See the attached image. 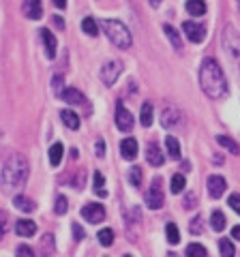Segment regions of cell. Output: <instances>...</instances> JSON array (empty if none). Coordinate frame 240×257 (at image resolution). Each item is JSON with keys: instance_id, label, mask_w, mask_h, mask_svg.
I'll return each instance as SVG.
<instances>
[{"instance_id": "cell-18", "label": "cell", "mask_w": 240, "mask_h": 257, "mask_svg": "<svg viewBox=\"0 0 240 257\" xmlns=\"http://www.w3.org/2000/svg\"><path fill=\"white\" fill-rule=\"evenodd\" d=\"M60 118H62V122H65V126L71 128V131H77V128H79V116L75 114V111L62 109L60 111Z\"/></svg>"}, {"instance_id": "cell-39", "label": "cell", "mask_w": 240, "mask_h": 257, "mask_svg": "<svg viewBox=\"0 0 240 257\" xmlns=\"http://www.w3.org/2000/svg\"><path fill=\"white\" fill-rule=\"evenodd\" d=\"M187 255H204L206 257V248L202 244H189L187 246Z\"/></svg>"}, {"instance_id": "cell-17", "label": "cell", "mask_w": 240, "mask_h": 257, "mask_svg": "<svg viewBox=\"0 0 240 257\" xmlns=\"http://www.w3.org/2000/svg\"><path fill=\"white\" fill-rule=\"evenodd\" d=\"M39 35H41V39H43V45H45V54H47V58H56V37L52 35L50 30L47 28H43L41 32H39Z\"/></svg>"}, {"instance_id": "cell-5", "label": "cell", "mask_w": 240, "mask_h": 257, "mask_svg": "<svg viewBox=\"0 0 240 257\" xmlns=\"http://www.w3.org/2000/svg\"><path fill=\"white\" fill-rule=\"evenodd\" d=\"M120 73H123V64H120L118 60H107L101 67V82L105 86H114L118 82Z\"/></svg>"}, {"instance_id": "cell-16", "label": "cell", "mask_w": 240, "mask_h": 257, "mask_svg": "<svg viewBox=\"0 0 240 257\" xmlns=\"http://www.w3.org/2000/svg\"><path fill=\"white\" fill-rule=\"evenodd\" d=\"M15 231H18V236H22V238H30L37 234V223L30 219H20L15 223Z\"/></svg>"}, {"instance_id": "cell-29", "label": "cell", "mask_w": 240, "mask_h": 257, "mask_svg": "<svg viewBox=\"0 0 240 257\" xmlns=\"http://www.w3.org/2000/svg\"><path fill=\"white\" fill-rule=\"evenodd\" d=\"M82 30L86 32L88 37H97L99 35V26H97V22H94V18H84Z\"/></svg>"}, {"instance_id": "cell-24", "label": "cell", "mask_w": 240, "mask_h": 257, "mask_svg": "<svg viewBox=\"0 0 240 257\" xmlns=\"http://www.w3.org/2000/svg\"><path fill=\"white\" fill-rule=\"evenodd\" d=\"M217 142H219V146H223V148H227L229 152H231V155H240V148H238V144L234 142V140H231V138H227V135H219V138H217Z\"/></svg>"}, {"instance_id": "cell-44", "label": "cell", "mask_w": 240, "mask_h": 257, "mask_svg": "<svg viewBox=\"0 0 240 257\" xmlns=\"http://www.w3.org/2000/svg\"><path fill=\"white\" fill-rule=\"evenodd\" d=\"M15 253L18 255H35V251L30 246H26V244H20L18 248H15Z\"/></svg>"}, {"instance_id": "cell-23", "label": "cell", "mask_w": 240, "mask_h": 257, "mask_svg": "<svg viewBox=\"0 0 240 257\" xmlns=\"http://www.w3.org/2000/svg\"><path fill=\"white\" fill-rule=\"evenodd\" d=\"M225 214L223 212H219V210H214L212 212V216H210V227L214 229V231H223L225 229Z\"/></svg>"}, {"instance_id": "cell-1", "label": "cell", "mask_w": 240, "mask_h": 257, "mask_svg": "<svg viewBox=\"0 0 240 257\" xmlns=\"http://www.w3.org/2000/svg\"><path fill=\"white\" fill-rule=\"evenodd\" d=\"M28 174H30L28 161L22 155H11L5 161L3 172H0V184H3V191L7 193V195H13L15 191L24 189V184H26V180H28Z\"/></svg>"}, {"instance_id": "cell-6", "label": "cell", "mask_w": 240, "mask_h": 257, "mask_svg": "<svg viewBox=\"0 0 240 257\" xmlns=\"http://www.w3.org/2000/svg\"><path fill=\"white\" fill-rule=\"evenodd\" d=\"M223 47H225V52L231 56V58L240 62V39L231 26H227L225 32H223Z\"/></svg>"}, {"instance_id": "cell-43", "label": "cell", "mask_w": 240, "mask_h": 257, "mask_svg": "<svg viewBox=\"0 0 240 257\" xmlns=\"http://www.w3.org/2000/svg\"><path fill=\"white\" fill-rule=\"evenodd\" d=\"M84 180H86V174L84 172H77V176L73 180H71V184H73L75 189H82V184H84Z\"/></svg>"}, {"instance_id": "cell-12", "label": "cell", "mask_w": 240, "mask_h": 257, "mask_svg": "<svg viewBox=\"0 0 240 257\" xmlns=\"http://www.w3.org/2000/svg\"><path fill=\"white\" fill-rule=\"evenodd\" d=\"M22 11L28 20H41L43 18V5L41 0H24Z\"/></svg>"}, {"instance_id": "cell-40", "label": "cell", "mask_w": 240, "mask_h": 257, "mask_svg": "<svg viewBox=\"0 0 240 257\" xmlns=\"http://www.w3.org/2000/svg\"><path fill=\"white\" fill-rule=\"evenodd\" d=\"M43 251L45 253H52L54 251V236L52 234H45L43 236Z\"/></svg>"}, {"instance_id": "cell-27", "label": "cell", "mask_w": 240, "mask_h": 257, "mask_svg": "<svg viewBox=\"0 0 240 257\" xmlns=\"http://www.w3.org/2000/svg\"><path fill=\"white\" fill-rule=\"evenodd\" d=\"M165 236H167V242H170V244H178L180 242V234H178L176 223H167L165 225Z\"/></svg>"}, {"instance_id": "cell-10", "label": "cell", "mask_w": 240, "mask_h": 257, "mask_svg": "<svg viewBox=\"0 0 240 257\" xmlns=\"http://www.w3.org/2000/svg\"><path fill=\"white\" fill-rule=\"evenodd\" d=\"M82 216L88 221V223H101L105 219V208L101 204H86L82 208Z\"/></svg>"}, {"instance_id": "cell-21", "label": "cell", "mask_w": 240, "mask_h": 257, "mask_svg": "<svg viewBox=\"0 0 240 257\" xmlns=\"http://www.w3.org/2000/svg\"><path fill=\"white\" fill-rule=\"evenodd\" d=\"M163 30H165L167 39H170V43L174 45V50H176V52H182V41H180V35H178V32H176V28H172L170 24H165Z\"/></svg>"}, {"instance_id": "cell-34", "label": "cell", "mask_w": 240, "mask_h": 257, "mask_svg": "<svg viewBox=\"0 0 240 257\" xmlns=\"http://www.w3.org/2000/svg\"><path fill=\"white\" fill-rule=\"evenodd\" d=\"M56 214H65L67 210H69V202H67V197L65 195H58L56 197Z\"/></svg>"}, {"instance_id": "cell-32", "label": "cell", "mask_w": 240, "mask_h": 257, "mask_svg": "<svg viewBox=\"0 0 240 257\" xmlns=\"http://www.w3.org/2000/svg\"><path fill=\"white\" fill-rule=\"evenodd\" d=\"M97 238H99V242H101L103 246H111V244H114V231H111L109 227L101 229L99 234H97Z\"/></svg>"}, {"instance_id": "cell-4", "label": "cell", "mask_w": 240, "mask_h": 257, "mask_svg": "<svg viewBox=\"0 0 240 257\" xmlns=\"http://www.w3.org/2000/svg\"><path fill=\"white\" fill-rule=\"evenodd\" d=\"M163 189H161V178H157L150 182V189L146 191V206L150 208V210H159V208H163Z\"/></svg>"}, {"instance_id": "cell-36", "label": "cell", "mask_w": 240, "mask_h": 257, "mask_svg": "<svg viewBox=\"0 0 240 257\" xmlns=\"http://www.w3.org/2000/svg\"><path fill=\"white\" fill-rule=\"evenodd\" d=\"M7 231H9V214L5 210H0V240L5 238Z\"/></svg>"}, {"instance_id": "cell-31", "label": "cell", "mask_w": 240, "mask_h": 257, "mask_svg": "<svg viewBox=\"0 0 240 257\" xmlns=\"http://www.w3.org/2000/svg\"><path fill=\"white\" fill-rule=\"evenodd\" d=\"M185 184H187V180H185V176L182 174H174L172 176V184H170V189H172V193H182V189H185Z\"/></svg>"}, {"instance_id": "cell-47", "label": "cell", "mask_w": 240, "mask_h": 257, "mask_svg": "<svg viewBox=\"0 0 240 257\" xmlns=\"http://www.w3.org/2000/svg\"><path fill=\"white\" fill-rule=\"evenodd\" d=\"M231 238H234V240H240V225H236V227L231 229Z\"/></svg>"}, {"instance_id": "cell-25", "label": "cell", "mask_w": 240, "mask_h": 257, "mask_svg": "<svg viewBox=\"0 0 240 257\" xmlns=\"http://www.w3.org/2000/svg\"><path fill=\"white\" fill-rule=\"evenodd\" d=\"M62 152H65V148H62V144L60 142H56L54 146L50 148V163L56 167V165H60V161H62Z\"/></svg>"}, {"instance_id": "cell-38", "label": "cell", "mask_w": 240, "mask_h": 257, "mask_svg": "<svg viewBox=\"0 0 240 257\" xmlns=\"http://www.w3.org/2000/svg\"><path fill=\"white\" fill-rule=\"evenodd\" d=\"M227 204H229L231 210L240 214V193H231L229 199H227Z\"/></svg>"}, {"instance_id": "cell-8", "label": "cell", "mask_w": 240, "mask_h": 257, "mask_svg": "<svg viewBox=\"0 0 240 257\" xmlns=\"http://www.w3.org/2000/svg\"><path fill=\"white\" fill-rule=\"evenodd\" d=\"M182 32H185L187 39L189 41H193V43H202L206 39L204 24H197V22H185L182 24Z\"/></svg>"}, {"instance_id": "cell-7", "label": "cell", "mask_w": 240, "mask_h": 257, "mask_svg": "<svg viewBox=\"0 0 240 257\" xmlns=\"http://www.w3.org/2000/svg\"><path fill=\"white\" fill-rule=\"evenodd\" d=\"M133 124H135L133 114L123 105V103H118V105H116V126L120 128V131L129 133L131 128H133Z\"/></svg>"}, {"instance_id": "cell-41", "label": "cell", "mask_w": 240, "mask_h": 257, "mask_svg": "<svg viewBox=\"0 0 240 257\" xmlns=\"http://www.w3.org/2000/svg\"><path fill=\"white\" fill-rule=\"evenodd\" d=\"M71 227H73V236H75V242H82V240L86 238V234H84V229H82V227H79V225H77V223H73V225H71Z\"/></svg>"}, {"instance_id": "cell-11", "label": "cell", "mask_w": 240, "mask_h": 257, "mask_svg": "<svg viewBox=\"0 0 240 257\" xmlns=\"http://www.w3.org/2000/svg\"><path fill=\"white\" fill-rule=\"evenodd\" d=\"M60 96H62V99H65L67 103H71V105H79V107L90 109V107H88V99L77 90V88H65V90L60 92Z\"/></svg>"}, {"instance_id": "cell-22", "label": "cell", "mask_w": 240, "mask_h": 257, "mask_svg": "<svg viewBox=\"0 0 240 257\" xmlns=\"http://www.w3.org/2000/svg\"><path fill=\"white\" fill-rule=\"evenodd\" d=\"M187 11L193 15V18H199V15L206 13V3L204 0H187Z\"/></svg>"}, {"instance_id": "cell-19", "label": "cell", "mask_w": 240, "mask_h": 257, "mask_svg": "<svg viewBox=\"0 0 240 257\" xmlns=\"http://www.w3.org/2000/svg\"><path fill=\"white\" fill-rule=\"evenodd\" d=\"M13 206L18 208V210H22V212H33L37 208V204L33 202V199H28L24 195H13Z\"/></svg>"}, {"instance_id": "cell-26", "label": "cell", "mask_w": 240, "mask_h": 257, "mask_svg": "<svg viewBox=\"0 0 240 257\" xmlns=\"http://www.w3.org/2000/svg\"><path fill=\"white\" fill-rule=\"evenodd\" d=\"M140 120H142V126H150V124H153V103L146 101V103L142 105Z\"/></svg>"}, {"instance_id": "cell-20", "label": "cell", "mask_w": 240, "mask_h": 257, "mask_svg": "<svg viewBox=\"0 0 240 257\" xmlns=\"http://www.w3.org/2000/svg\"><path fill=\"white\" fill-rule=\"evenodd\" d=\"M165 148H167V155H170V159L178 161L180 159V144L176 138H172V135H167L165 138Z\"/></svg>"}, {"instance_id": "cell-15", "label": "cell", "mask_w": 240, "mask_h": 257, "mask_svg": "<svg viewBox=\"0 0 240 257\" xmlns=\"http://www.w3.org/2000/svg\"><path fill=\"white\" fill-rule=\"evenodd\" d=\"M120 155H123V159H127V161H133L138 157V142L133 138H125L120 142Z\"/></svg>"}, {"instance_id": "cell-14", "label": "cell", "mask_w": 240, "mask_h": 257, "mask_svg": "<svg viewBox=\"0 0 240 257\" xmlns=\"http://www.w3.org/2000/svg\"><path fill=\"white\" fill-rule=\"evenodd\" d=\"M161 124L165 128H174L180 124V111L176 107H165L163 114H161Z\"/></svg>"}, {"instance_id": "cell-35", "label": "cell", "mask_w": 240, "mask_h": 257, "mask_svg": "<svg viewBox=\"0 0 240 257\" xmlns=\"http://www.w3.org/2000/svg\"><path fill=\"white\" fill-rule=\"evenodd\" d=\"M129 182L133 184V187H140L142 184V170L140 167H131L129 170Z\"/></svg>"}, {"instance_id": "cell-46", "label": "cell", "mask_w": 240, "mask_h": 257, "mask_svg": "<svg viewBox=\"0 0 240 257\" xmlns=\"http://www.w3.org/2000/svg\"><path fill=\"white\" fill-rule=\"evenodd\" d=\"M52 20H54V24H56V28H60V30L65 28V22H62V18H60V15H54Z\"/></svg>"}, {"instance_id": "cell-33", "label": "cell", "mask_w": 240, "mask_h": 257, "mask_svg": "<svg viewBox=\"0 0 240 257\" xmlns=\"http://www.w3.org/2000/svg\"><path fill=\"white\" fill-rule=\"evenodd\" d=\"M219 251H221V255H225V257H234L236 248H234V244H231V240L221 238L219 240Z\"/></svg>"}, {"instance_id": "cell-28", "label": "cell", "mask_w": 240, "mask_h": 257, "mask_svg": "<svg viewBox=\"0 0 240 257\" xmlns=\"http://www.w3.org/2000/svg\"><path fill=\"white\" fill-rule=\"evenodd\" d=\"M94 193L99 197H107V191H105V178H103L101 172H94Z\"/></svg>"}, {"instance_id": "cell-9", "label": "cell", "mask_w": 240, "mask_h": 257, "mask_svg": "<svg viewBox=\"0 0 240 257\" xmlns=\"http://www.w3.org/2000/svg\"><path fill=\"white\" fill-rule=\"evenodd\" d=\"M208 195H210L212 199H219L223 193H225L227 189V182L223 176H217V174H212V176H208Z\"/></svg>"}, {"instance_id": "cell-37", "label": "cell", "mask_w": 240, "mask_h": 257, "mask_svg": "<svg viewBox=\"0 0 240 257\" xmlns=\"http://www.w3.org/2000/svg\"><path fill=\"white\" fill-rule=\"evenodd\" d=\"M62 75H54V79H52V90H54V94L56 96H60V92L65 90V88H62Z\"/></svg>"}, {"instance_id": "cell-48", "label": "cell", "mask_w": 240, "mask_h": 257, "mask_svg": "<svg viewBox=\"0 0 240 257\" xmlns=\"http://www.w3.org/2000/svg\"><path fill=\"white\" fill-rule=\"evenodd\" d=\"M54 5L58 7V9H65V7H67V0H54Z\"/></svg>"}, {"instance_id": "cell-49", "label": "cell", "mask_w": 240, "mask_h": 257, "mask_svg": "<svg viewBox=\"0 0 240 257\" xmlns=\"http://www.w3.org/2000/svg\"><path fill=\"white\" fill-rule=\"evenodd\" d=\"M148 3L153 5V7H159V5H161V0H148Z\"/></svg>"}, {"instance_id": "cell-3", "label": "cell", "mask_w": 240, "mask_h": 257, "mask_svg": "<svg viewBox=\"0 0 240 257\" xmlns=\"http://www.w3.org/2000/svg\"><path fill=\"white\" fill-rule=\"evenodd\" d=\"M101 28H103V32H105V37L118 47V50H129V47H131V43H133L131 32H129V28H127L123 22H118V20H103Z\"/></svg>"}, {"instance_id": "cell-42", "label": "cell", "mask_w": 240, "mask_h": 257, "mask_svg": "<svg viewBox=\"0 0 240 257\" xmlns=\"http://www.w3.org/2000/svg\"><path fill=\"white\" fill-rule=\"evenodd\" d=\"M182 204H185V208H189V210H191V208H195V206H197V197H195V193H189V195L185 197V202H182Z\"/></svg>"}, {"instance_id": "cell-45", "label": "cell", "mask_w": 240, "mask_h": 257, "mask_svg": "<svg viewBox=\"0 0 240 257\" xmlns=\"http://www.w3.org/2000/svg\"><path fill=\"white\" fill-rule=\"evenodd\" d=\"M94 148H97V157H105V142H103V140H99Z\"/></svg>"}, {"instance_id": "cell-30", "label": "cell", "mask_w": 240, "mask_h": 257, "mask_svg": "<svg viewBox=\"0 0 240 257\" xmlns=\"http://www.w3.org/2000/svg\"><path fill=\"white\" fill-rule=\"evenodd\" d=\"M189 231H191L193 236H199V234L204 231V216H202V214H197V216H193V219H191Z\"/></svg>"}, {"instance_id": "cell-13", "label": "cell", "mask_w": 240, "mask_h": 257, "mask_svg": "<svg viewBox=\"0 0 240 257\" xmlns=\"http://www.w3.org/2000/svg\"><path fill=\"white\" fill-rule=\"evenodd\" d=\"M146 161L153 167H161L163 163H165V157H163V152H161V148H159V144H155V142H150L148 146H146Z\"/></svg>"}, {"instance_id": "cell-2", "label": "cell", "mask_w": 240, "mask_h": 257, "mask_svg": "<svg viewBox=\"0 0 240 257\" xmlns=\"http://www.w3.org/2000/svg\"><path fill=\"white\" fill-rule=\"evenodd\" d=\"M199 86L210 99H223L227 94V79L214 58H204L199 67Z\"/></svg>"}]
</instances>
